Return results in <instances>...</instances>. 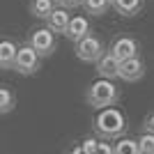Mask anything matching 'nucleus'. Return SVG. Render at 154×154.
<instances>
[{
	"label": "nucleus",
	"instance_id": "nucleus-1",
	"mask_svg": "<svg viewBox=\"0 0 154 154\" xmlns=\"http://www.w3.org/2000/svg\"><path fill=\"white\" fill-rule=\"evenodd\" d=\"M94 129L97 134L103 138H117L127 131V120H124L122 110L117 108H101V113L94 117Z\"/></svg>",
	"mask_w": 154,
	"mask_h": 154
},
{
	"label": "nucleus",
	"instance_id": "nucleus-2",
	"mask_svg": "<svg viewBox=\"0 0 154 154\" xmlns=\"http://www.w3.org/2000/svg\"><path fill=\"white\" fill-rule=\"evenodd\" d=\"M117 97H120V92H117L115 83L106 81V78H99V81H94L88 88L85 99H88V103H90L92 108H110L117 101Z\"/></svg>",
	"mask_w": 154,
	"mask_h": 154
},
{
	"label": "nucleus",
	"instance_id": "nucleus-3",
	"mask_svg": "<svg viewBox=\"0 0 154 154\" xmlns=\"http://www.w3.org/2000/svg\"><path fill=\"white\" fill-rule=\"evenodd\" d=\"M103 55V42L97 35H85L81 42H76V58L83 62H97Z\"/></svg>",
	"mask_w": 154,
	"mask_h": 154
},
{
	"label": "nucleus",
	"instance_id": "nucleus-4",
	"mask_svg": "<svg viewBox=\"0 0 154 154\" xmlns=\"http://www.w3.org/2000/svg\"><path fill=\"white\" fill-rule=\"evenodd\" d=\"M28 46L37 53L39 58H48V55H53V51H55L58 44H55V35L48 28H37V30H32L30 44Z\"/></svg>",
	"mask_w": 154,
	"mask_h": 154
},
{
	"label": "nucleus",
	"instance_id": "nucleus-5",
	"mask_svg": "<svg viewBox=\"0 0 154 154\" xmlns=\"http://www.w3.org/2000/svg\"><path fill=\"white\" fill-rule=\"evenodd\" d=\"M14 71H19L23 76H32V74H37L39 69V55L32 51L30 46H21L19 51H16V58H14Z\"/></svg>",
	"mask_w": 154,
	"mask_h": 154
},
{
	"label": "nucleus",
	"instance_id": "nucleus-6",
	"mask_svg": "<svg viewBox=\"0 0 154 154\" xmlns=\"http://www.w3.org/2000/svg\"><path fill=\"white\" fill-rule=\"evenodd\" d=\"M110 55L117 60V62H124V60H131L138 55V42L134 37H117L113 44H110Z\"/></svg>",
	"mask_w": 154,
	"mask_h": 154
},
{
	"label": "nucleus",
	"instance_id": "nucleus-7",
	"mask_svg": "<svg viewBox=\"0 0 154 154\" xmlns=\"http://www.w3.org/2000/svg\"><path fill=\"white\" fill-rule=\"evenodd\" d=\"M143 76H145V64H143V60L138 58V55L131 58V60L120 62V67H117V78H122L127 83H136V81H140Z\"/></svg>",
	"mask_w": 154,
	"mask_h": 154
},
{
	"label": "nucleus",
	"instance_id": "nucleus-8",
	"mask_svg": "<svg viewBox=\"0 0 154 154\" xmlns=\"http://www.w3.org/2000/svg\"><path fill=\"white\" fill-rule=\"evenodd\" d=\"M85 35H90V21L85 16H69V23L64 28V37L69 42H81Z\"/></svg>",
	"mask_w": 154,
	"mask_h": 154
},
{
	"label": "nucleus",
	"instance_id": "nucleus-9",
	"mask_svg": "<svg viewBox=\"0 0 154 154\" xmlns=\"http://www.w3.org/2000/svg\"><path fill=\"white\" fill-rule=\"evenodd\" d=\"M117 67H120V62H117L110 53H103L101 58L97 60V71H99V76L106 78V81L117 78Z\"/></svg>",
	"mask_w": 154,
	"mask_h": 154
},
{
	"label": "nucleus",
	"instance_id": "nucleus-10",
	"mask_svg": "<svg viewBox=\"0 0 154 154\" xmlns=\"http://www.w3.org/2000/svg\"><path fill=\"white\" fill-rule=\"evenodd\" d=\"M67 23H69V12L67 9H62V7H55L51 14H48V19H46V28L51 32H62L64 35V28H67Z\"/></svg>",
	"mask_w": 154,
	"mask_h": 154
},
{
	"label": "nucleus",
	"instance_id": "nucleus-11",
	"mask_svg": "<svg viewBox=\"0 0 154 154\" xmlns=\"http://www.w3.org/2000/svg\"><path fill=\"white\" fill-rule=\"evenodd\" d=\"M19 46L12 39H0V69H12Z\"/></svg>",
	"mask_w": 154,
	"mask_h": 154
},
{
	"label": "nucleus",
	"instance_id": "nucleus-12",
	"mask_svg": "<svg viewBox=\"0 0 154 154\" xmlns=\"http://www.w3.org/2000/svg\"><path fill=\"white\" fill-rule=\"evenodd\" d=\"M110 2L115 7V12L122 14V16H134L143 7V0H110Z\"/></svg>",
	"mask_w": 154,
	"mask_h": 154
},
{
	"label": "nucleus",
	"instance_id": "nucleus-13",
	"mask_svg": "<svg viewBox=\"0 0 154 154\" xmlns=\"http://www.w3.org/2000/svg\"><path fill=\"white\" fill-rule=\"evenodd\" d=\"M55 9V2L53 0H32L30 2V14L37 16V19H48V14Z\"/></svg>",
	"mask_w": 154,
	"mask_h": 154
},
{
	"label": "nucleus",
	"instance_id": "nucleus-14",
	"mask_svg": "<svg viewBox=\"0 0 154 154\" xmlns=\"http://www.w3.org/2000/svg\"><path fill=\"white\" fill-rule=\"evenodd\" d=\"M14 106H16V94H14L7 85H0V115L12 113Z\"/></svg>",
	"mask_w": 154,
	"mask_h": 154
},
{
	"label": "nucleus",
	"instance_id": "nucleus-15",
	"mask_svg": "<svg viewBox=\"0 0 154 154\" xmlns=\"http://www.w3.org/2000/svg\"><path fill=\"white\" fill-rule=\"evenodd\" d=\"M83 7H85V12L92 14V16H101V14L108 12L110 0H83Z\"/></svg>",
	"mask_w": 154,
	"mask_h": 154
},
{
	"label": "nucleus",
	"instance_id": "nucleus-16",
	"mask_svg": "<svg viewBox=\"0 0 154 154\" xmlns=\"http://www.w3.org/2000/svg\"><path fill=\"white\" fill-rule=\"evenodd\" d=\"M113 154H138V145L134 138H120L113 145Z\"/></svg>",
	"mask_w": 154,
	"mask_h": 154
},
{
	"label": "nucleus",
	"instance_id": "nucleus-17",
	"mask_svg": "<svg viewBox=\"0 0 154 154\" xmlns=\"http://www.w3.org/2000/svg\"><path fill=\"white\" fill-rule=\"evenodd\" d=\"M138 145V154H154V136L152 134H140V138L136 140Z\"/></svg>",
	"mask_w": 154,
	"mask_h": 154
},
{
	"label": "nucleus",
	"instance_id": "nucleus-18",
	"mask_svg": "<svg viewBox=\"0 0 154 154\" xmlns=\"http://www.w3.org/2000/svg\"><path fill=\"white\" fill-rule=\"evenodd\" d=\"M97 143H99V140H97V138H85V140L81 143L78 147L83 149L85 154H92V152H94V147H97Z\"/></svg>",
	"mask_w": 154,
	"mask_h": 154
},
{
	"label": "nucleus",
	"instance_id": "nucleus-19",
	"mask_svg": "<svg viewBox=\"0 0 154 154\" xmlns=\"http://www.w3.org/2000/svg\"><path fill=\"white\" fill-rule=\"evenodd\" d=\"M92 154H113V145L110 143H97V147Z\"/></svg>",
	"mask_w": 154,
	"mask_h": 154
},
{
	"label": "nucleus",
	"instance_id": "nucleus-20",
	"mask_svg": "<svg viewBox=\"0 0 154 154\" xmlns=\"http://www.w3.org/2000/svg\"><path fill=\"white\" fill-rule=\"evenodd\" d=\"M143 134H152L154 136V113L145 117V122H143Z\"/></svg>",
	"mask_w": 154,
	"mask_h": 154
},
{
	"label": "nucleus",
	"instance_id": "nucleus-21",
	"mask_svg": "<svg viewBox=\"0 0 154 154\" xmlns=\"http://www.w3.org/2000/svg\"><path fill=\"white\" fill-rule=\"evenodd\" d=\"M62 9H67V7H78V5H83V0H55Z\"/></svg>",
	"mask_w": 154,
	"mask_h": 154
},
{
	"label": "nucleus",
	"instance_id": "nucleus-22",
	"mask_svg": "<svg viewBox=\"0 0 154 154\" xmlns=\"http://www.w3.org/2000/svg\"><path fill=\"white\" fill-rule=\"evenodd\" d=\"M71 154H85V152H83V149H81V147H76V149H74V152H71Z\"/></svg>",
	"mask_w": 154,
	"mask_h": 154
}]
</instances>
